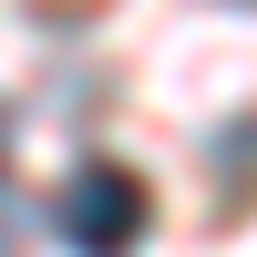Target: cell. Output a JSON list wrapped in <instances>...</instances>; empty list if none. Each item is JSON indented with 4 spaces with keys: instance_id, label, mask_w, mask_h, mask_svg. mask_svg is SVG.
<instances>
[{
    "instance_id": "cell-1",
    "label": "cell",
    "mask_w": 257,
    "mask_h": 257,
    "mask_svg": "<svg viewBox=\"0 0 257 257\" xmlns=\"http://www.w3.org/2000/svg\"><path fill=\"white\" fill-rule=\"evenodd\" d=\"M144 226H155V206H144V175H134V165H103L93 155V165H72L62 196H52V237L72 257H134Z\"/></svg>"
},
{
    "instance_id": "cell-2",
    "label": "cell",
    "mask_w": 257,
    "mask_h": 257,
    "mask_svg": "<svg viewBox=\"0 0 257 257\" xmlns=\"http://www.w3.org/2000/svg\"><path fill=\"white\" fill-rule=\"evenodd\" d=\"M0 144H11V123H0Z\"/></svg>"
}]
</instances>
